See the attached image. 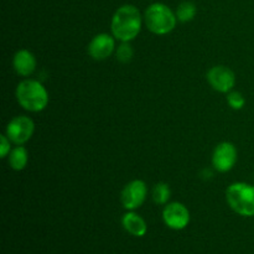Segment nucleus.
<instances>
[{
	"label": "nucleus",
	"mask_w": 254,
	"mask_h": 254,
	"mask_svg": "<svg viewBox=\"0 0 254 254\" xmlns=\"http://www.w3.org/2000/svg\"><path fill=\"white\" fill-rule=\"evenodd\" d=\"M227 103L232 109H235V111H240V109H242L243 107H245L246 99L241 92L231 91L230 93L227 94Z\"/></svg>",
	"instance_id": "obj_17"
},
{
	"label": "nucleus",
	"mask_w": 254,
	"mask_h": 254,
	"mask_svg": "<svg viewBox=\"0 0 254 254\" xmlns=\"http://www.w3.org/2000/svg\"><path fill=\"white\" fill-rule=\"evenodd\" d=\"M151 197L156 205H168L171 197L170 186L166 183H158L156 185H154Z\"/></svg>",
	"instance_id": "obj_14"
},
{
	"label": "nucleus",
	"mask_w": 254,
	"mask_h": 254,
	"mask_svg": "<svg viewBox=\"0 0 254 254\" xmlns=\"http://www.w3.org/2000/svg\"><path fill=\"white\" fill-rule=\"evenodd\" d=\"M35 123L30 117H14L6 126V136L11 143L16 145H24L34 135Z\"/></svg>",
	"instance_id": "obj_5"
},
{
	"label": "nucleus",
	"mask_w": 254,
	"mask_h": 254,
	"mask_svg": "<svg viewBox=\"0 0 254 254\" xmlns=\"http://www.w3.org/2000/svg\"><path fill=\"white\" fill-rule=\"evenodd\" d=\"M207 81L215 91L220 93H230L236 84V74L230 67L218 64L211 67L207 72Z\"/></svg>",
	"instance_id": "obj_8"
},
{
	"label": "nucleus",
	"mask_w": 254,
	"mask_h": 254,
	"mask_svg": "<svg viewBox=\"0 0 254 254\" xmlns=\"http://www.w3.org/2000/svg\"><path fill=\"white\" fill-rule=\"evenodd\" d=\"M16 101L25 111L39 113L49 106L50 96L44 84L36 79H24L15 91Z\"/></svg>",
	"instance_id": "obj_2"
},
{
	"label": "nucleus",
	"mask_w": 254,
	"mask_h": 254,
	"mask_svg": "<svg viewBox=\"0 0 254 254\" xmlns=\"http://www.w3.org/2000/svg\"><path fill=\"white\" fill-rule=\"evenodd\" d=\"M10 151H11V140L5 135H0V156L1 158H6L9 156Z\"/></svg>",
	"instance_id": "obj_18"
},
{
	"label": "nucleus",
	"mask_w": 254,
	"mask_h": 254,
	"mask_svg": "<svg viewBox=\"0 0 254 254\" xmlns=\"http://www.w3.org/2000/svg\"><path fill=\"white\" fill-rule=\"evenodd\" d=\"M7 158H9L7 161H9L10 168L15 171L24 170L29 163V153H27V149L22 145H17L16 148L11 149Z\"/></svg>",
	"instance_id": "obj_13"
},
{
	"label": "nucleus",
	"mask_w": 254,
	"mask_h": 254,
	"mask_svg": "<svg viewBox=\"0 0 254 254\" xmlns=\"http://www.w3.org/2000/svg\"><path fill=\"white\" fill-rule=\"evenodd\" d=\"M122 226L129 235L134 237H144L148 232V225L145 220L134 211H128L122 217Z\"/></svg>",
	"instance_id": "obj_12"
},
{
	"label": "nucleus",
	"mask_w": 254,
	"mask_h": 254,
	"mask_svg": "<svg viewBox=\"0 0 254 254\" xmlns=\"http://www.w3.org/2000/svg\"><path fill=\"white\" fill-rule=\"evenodd\" d=\"M238 159L237 148L230 141L220 143L212 154V165L220 173H227L233 169Z\"/></svg>",
	"instance_id": "obj_9"
},
{
	"label": "nucleus",
	"mask_w": 254,
	"mask_h": 254,
	"mask_svg": "<svg viewBox=\"0 0 254 254\" xmlns=\"http://www.w3.org/2000/svg\"><path fill=\"white\" fill-rule=\"evenodd\" d=\"M148 196V186L143 180H133L127 184L121 192V202L128 211L140 207Z\"/></svg>",
	"instance_id": "obj_6"
},
{
	"label": "nucleus",
	"mask_w": 254,
	"mask_h": 254,
	"mask_svg": "<svg viewBox=\"0 0 254 254\" xmlns=\"http://www.w3.org/2000/svg\"><path fill=\"white\" fill-rule=\"evenodd\" d=\"M12 66H14L15 72L21 77H29L35 72L37 66L36 57L29 50L22 49L19 50L14 55L12 59Z\"/></svg>",
	"instance_id": "obj_11"
},
{
	"label": "nucleus",
	"mask_w": 254,
	"mask_h": 254,
	"mask_svg": "<svg viewBox=\"0 0 254 254\" xmlns=\"http://www.w3.org/2000/svg\"><path fill=\"white\" fill-rule=\"evenodd\" d=\"M144 16L135 5L124 4L112 16V35L121 42H130L140 34Z\"/></svg>",
	"instance_id": "obj_1"
},
{
	"label": "nucleus",
	"mask_w": 254,
	"mask_h": 254,
	"mask_svg": "<svg viewBox=\"0 0 254 254\" xmlns=\"http://www.w3.org/2000/svg\"><path fill=\"white\" fill-rule=\"evenodd\" d=\"M116 37L113 35L102 34L96 35L91 42L88 44V54L96 61H103L107 60L109 56H112L116 51Z\"/></svg>",
	"instance_id": "obj_10"
},
{
	"label": "nucleus",
	"mask_w": 254,
	"mask_h": 254,
	"mask_svg": "<svg viewBox=\"0 0 254 254\" xmlns=\"http://www.w3.org/2000/svg\"><path fill=\"white\" fill-rule=\"evenodd\" d=\"M144 24L155 35L170 34L178 24L176 14L163 2H154L144 12Z\"/></svg>",
	"instance_id": "obj_3"
},
{
	"label": "nucleus",
	"mask_w": 254,
	"mask_h": 254,
	"mask_svg": "<svg viewBox=\"0 0 254 254\" xmlns=\"http://www.w3.org/2000/svg\"><path fill=\"white\" fill-rule=\"evenodd\" d=\"M116 56L118 61H121L122 64H128V62L131 61L134 56L133 47L130 46L129 42H122L116 49Z\"/></svg>",
	"instance_id": "obj_16"
},
{
	"label": "nucleus",
	"mask_w": 254,
	"mask_h": 254,
	"mask_svg": "<svg viewBox=\"0 0 254 254\" xmlns=\"http://www.w3.org/2000/svg\"><path fill=\"white\" fill-rule=\"evenodd\" d=\"M163 221L171 230L181 231L190 223V211L184 203L170 202L164 207Z\"/></svg>",
	"instance_id": "obj_7"
},
{
	"label": "nucleus",
	"mask_w": 254,
	"mask_h": 254,
	"mask_svg": "<svg viewBox=\"0 0 254 254\" xmlns=\"http://www.w3.org/2000/svg\"><path fill=\"white\" fill-rule=\"evenodd\" d=\"M175 14L178 17V21L189 22L193 20V17L197 14V7L192 1H183L178 6Z\"/></svg>",
	"instance_id": "obj_15"
},
{
	"label": "nucleus",
	"mask_w": 254,
	"mask_h": 254,
	"mask_svg": "<svg viewBox=\"0 0 254 254\" xmlns=\"http://www.w3.org/2000/svg\"><path fill=\"white\" fill-rule=\"evenodd\" d=\"M228 206L243 217L254 216V185L247 183H235L226 191Z\"/></svg>",
	"instance_id": "obj_4"
}]
</instances>
